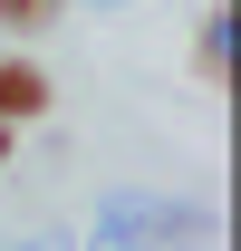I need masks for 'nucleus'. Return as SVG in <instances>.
Here are the masks:
<instances>
[{"mask_svg":"<svg viewBox=\"0 0 241 251\" xmlns=\"http://www.w3.org/2000/svg\"><path fill=\"white\" fill-rule=\"evenodd\" d=\"M48 68H29V58H0V126H39L48 116Z\"/></svg>","mask_w":241,"mask_h":251,"instance_id":"obj_1","label":"nucleus"},{"mask_svg":"<svg viewBox=\"0 0 241 251\" xmlns=\"http://www.w3.org/2000/svg\"><path fill=\"white\" fill-rule=\"evenodd\" d=\"M0 164H10V126H0Z\"/></svg>","mask_w":241,"mask_h":251,"instance_id":"obj_3","label":"nucleus"},{"mask_svg":"<svg viewBox=\"0 0 241 251\" xmlns=\"http://www.w3.org/2000/svg\"><path fill=\"white\" fill-rule=\"evenodd\" d=\"M0 29H10V39H39V29H58V0H0Z\"/></svg>","mask_w":241,"mask_h":251,"instance_id":"obj_2","label":"nucleus"}]
</instances>
